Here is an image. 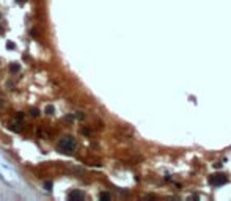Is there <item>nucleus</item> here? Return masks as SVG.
<instances>
[{
	"instance_id": "obj_1",
	"label": "nucleus",
	"mask_w": 231,
	"mask_h": 201,
	"mask_svg": "<svg viewBox=\"0 0 231 201\" xmlns=\"http://www.w3.org/2000/svg\"><path fill=\"white\" fill-rule=\"evenodd\" d=\"M74 148H76V140L72 137H65L58 143V149H61L63 152H72Z\"/></svg>"
},
{
	"instance_id": "obj_2",
	"label": "nucleus",
	"mask_w": 231,
	"mask_h": 201,
	"mask_svg": "<svg viewBox=\"0 0 231 201\" xmlns=\"http://www.w3.org/2000/svg\"><path fill=\"white\" fill-rule=\"evenodd\" d=\"M226 181H228V177L225 175H222V173L211 176V184L212 185H223V184H226Z\"/></svg>"
},
{
	"instance_id": "obj_3",
	"label": "nucleus",
	"mask_w": 231,
	"mask_h": 201,
	"mask_svg": "<svg viewBox=\"0 0 231 201\" xmlns=\"http://www.w3.org/2000/svg\"><path fill=\"white\" fill-rule=\"evenodd\" d=\"M69 200H83V193L82 192H79V190H74V192H71L69 193Z\"/></svg>"
},
{
	"instance_id": "obj_4",
	"label": "nucleus",
	"mask_w": 231,
	"mask_h": 201,
	"mask_svg": "<svg viewBox=\"0 0 231 201\" xmlns=\"http://www.w3.org/2000/svg\"><path fill=\"white\" fill-rule=\"evenodd\" d=\"M46 113H47V115H52V113H53V107L47 105V107H46Z\"/></svg>"
},
{
	"instance_id": "obj_5",
	"label": "nucleus",
	"mask_w": 231,
	"mask_h": 201,
	"mask_svg": "<svg viewBox=\"0 0 231 201\" xmlns=\"http://www.w3.org/2000/svg\"><path fill=\"white\" fill-rule=\"evenodd\" d=\"M11 71L13 72H18L19 71V65H16V63H14V65H11Z\"/></svg>"
},
{
	"instance_id": "obj_6",
	"label": "nucleus",
	"mask_w": 231,
	"mask_h": 201,
	"mask_svg": "<svg viewBox=\"0 0 231 201\" xmlns=\"http://www.w3.org/2000/svg\"><path fill=\"white\" fill-rule=\"evenodd\" d=\"M44 187H46V190H52V182H51V181H49V182H46Z\"/></svg>"
},
{
	"instance_id": "obj_7",
	"label": "nucleus",
	"mask_w": 231,
	"mask_h": 201,
	"mask_svg": "<svg viewBox=\"0 0 231 201\" xmlns=\"http://www.w3.org/2000/svg\"><path fill=\"white\" fill-rule=\"evenodd\" d=\"M101 200H110L109 193H101Z\"/></svg>"
},
{
	"instance_id": "obj_8",
	"label": "nucleus",
	"mask_w": 231,
	"mask_h": 201,
	"mask_svg": "<svg viewBox=\"0 0 231 201\" xmlns=\"http://www.w3.org/2000/svg\"><path fill=\"white\" fill-rule=\"evenodd\" d=\"M30 113H32L33 116H38V115H39V112H38L36 109H32V110H30Z\"/></svg>"
},
{
	"instance_id": "obj_9",
	"label": "nucleus",
	"mask_w": 231,
	"mask_h": 201,
	"mask_svg": "<svg viewBox=\"0 0 231 201\" xmlns=\"http://www.w3.org/2000/svg\"><path fill=\"white\" fill-rule=\"evenodd\" d=\"M6 46H8V49H14V44H13V42H8Z\"/></svg>"
}]
</instances>
